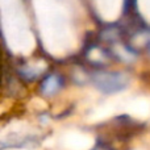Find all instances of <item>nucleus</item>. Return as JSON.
Here are the masks:
<instances>
[{
	"instance_id": "nucleus-6",
	"label": "nucleus",
	"mask_w": 150,
	"mask_h": 150,
	"mask_svg": "<svg viewBox=\"0 0 150 150\" xmlns=\"http://www.w3.org/2000/svg\"><path fill=\"white\" fill-rule=\"evenodd\" d=\"M91 150H112L109 146H107L105 144H98V145H95V148H92Z\"/></svg>"
},
{
	"instance_id": "nucleus-8",
	"label": "nucleus",
	"mask_w": 150,
	"mask_h": 150,
	"mask_svg": "<svg viewBox=\"0 0 150 150\" xmlns=\"http://www.w3.org/2000/svg\"><path fill=\"white\" fill-rule=\"evenodd\" d=\"M148 50H149V53H150V47H149V49H148Z\"/></svg>"
},
{
	"instance_id": "nucleus-3",
	"label": "nucleus",
	"mask_w": 150,
	"mask_h": 150,
	"mask_svg": "<svg viewBox=\"0 0 150 150\" xmlns=\"http://www.w3.org/2000/svg\"><path fill=\"white\" fill-rule=\"evenodd\" d=\"M84 58L87 59L88 63H91L93 66H103L108 62V59L111 58V54L107 52V49L93 44L86 47Z\"/></svg>"
},
{
	"instance_id": "nucleus-5",
	"label": "nucleus",
	"mask_w": 150,
	"mask_h": 150,
	"mask_svg": "<svg viewBox=\"0 0 150 150\" xmlns=\"http://www.w3.org/2000/svg\"><path fill=\"white\" fill-rule=\"evenodd\" d=\"M120 37H121V29L116 25L104 28L100 32V38L107 42H116Z\"/></svg>"
},
{
	"instance_id": "nucleus-1",
	"label": "nucleus",
	"mask_w": 150,
	"mask_h": 150,
	"mask_svg": "<svg viewBox=\"0 0 150 150\" xmlns=\"http://www.w3.org/2000/svg\"><path fill=\"white\" fill-rule=\"evenodd\" d=\"M92 82L100 91L113 93L122 90L127 86V78L120 73L111 71H95L92 74Z\"/></svg>"
},
{
	"instance_id": "nucleus-2",
	"label": "nucleus",
	"mask_w": 150,
	"mask_h": 150,
	"mask_svg": "<svg viewBox=\"0 0 150 150\" xmlns=\"http://www.w3.org/2000/svg\"><path fill=\"white\" fill-rule=\"evenodd\" d=\"M127 45L137 53L141 49H149L150 47V29L149 28H137L129 36Z\"/></svg>"
},
{
	"instance_id": "nucleus-7",
	"label": "nucleus",
	"mask_w": 150,
	"mask_h": 150,
	"mask_svg": "<svg viewBox=\"0 0 150 150\" xmlns=\"http://www.w3.org/2000/svg\"><path fill=\"white\" fill-rule=\"evenodd\" d=\"M133 3H134V0H125V9L127 11H130L132 9V7H133Z\"/></svg>"
},
{
	"instance_id": "nucleus-4",
	"label": "nucleus",
	"mask_w": 150,
	"mask_h": 150,
	"mask_svg": "<svg viewBox=\"0 0 150 150\" xmlns=\"http://www.w3.org/2000/svg\"><path fill=\"white\" fill-rule=\"evenodd\" d=\"M63 84V80L59 75L57 74H50L42 80L41 83V92L46 96L54 95Z\"/></svg>"
}]
</instances>
